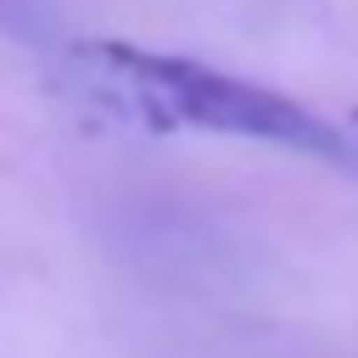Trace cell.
Segmentation results:
<instances>
[{"mask_svg":"<svg viewBox=\"0 0 358 358\" xmlns=\"http://www.w3.org/2000/svg\"><path fill=\"white\" fill-rule=\"evenodd\" d=\"M69 79L90 106H101L106 116L137 132L243 137V143L353 164L348 137L316 111H306L301 101L185 53H158L122 37H90L69 48Z\"/></svg>","mask_w":358,"mask_h":358,"instance_id":"1","label":"cell"},{"mask_svg":"<svg viewBox=\"0 0 358 358\" xmlns=\"http://www.w3.org/2000/svg\"><path fill=\"white\" fill-rule=\"evenodd\" d=\"M353 122H358V111H353Z\"/></svg>","mask_w":358,"mask_h":358,"instance_id":"3","label":"cell"},{"mask_svg":"<svg viewBox=\"0 0 358 358\" xmlns=\"http://www.w3.org/2000/svg\"><path fill=\"white\" fill-rule=\"evenodd\" d=\"M0 11H11V0H0Z\"/></svg>","mask_w":358,"mask_h":358,"instance_id":"2","label":"cell"}]
</instances>
